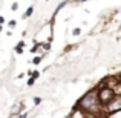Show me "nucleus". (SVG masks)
Here are the masks:
<instances>
[{"mask_svg":"<svg viewBox=\"0 0 121 118\" xmlns=\"http://www.w3.org/2000/svg\"><path fill=\"white\" fill-rule=\"evenodd\" d=\"M74 107L77 110H80L81 114H92V115L97 114L98 109L101 107L100 103H98V97H97V87H94L89 92H86Z\"/></svg>","mask_w":121,"mask_h":118,"instance_id":"nucleus-1","label":"nucleus"},{"mask_svg":"<svg viewBox=\"0 0 121 118\" xmlns=\"http://www.w3.org/2000/svg\"><path fill=\"white\" fill-rule=\"evenodd\" d=\"M23 48H25V41H23V40H20V41H18L17 44H15L14 51H15V52L18 54V55H20V54H23Z\"/></svg>","mask_w":121,"mask_h":118,"instance_id":"nucleus-2","label":"nucleus"},{"mask_svg":"<svg viewBox=\"0 0 121 118\" xmlns=\"http://www.w3.org/2000/svg\"><path fill=\"white\" fill-rule=\"evenodd\" d=\"M32 12H34V6H29V8L25 11V14H23V18H28V17H31L32 15Z\"/></svg>","mask_w":121,"mask_h":118,"instance_id":"nucleus-3","label":"nucleus"},{"mask_svg":"<svg viewBox=\"0 0 121 118\" xmlns=\"http://www.w3.org/2000/svg\"><path fill=\"white\" fill-rule=\"evenodd\" d=\"M41 58H43V57H41V55H37V57H34V58H32V61H31V63H32V65H40V61H41Z\"/></svg>","mask_w":121,"mask_h":118,"instance_id":"nucleus-4","label":"nucleus"},{"mask_svg":"<svg viewBox=\"0 0 121 118\" xmlns=\"http://www.w3.org/2000/svg\"><path fill=\"white\" fill-rule=\"evenodd\" d=\"M39 48H40V43H35L32 48H31V52H32V54H37V52H39Z\"/></svg>","mask_w":121,"mask_h":118,"instance_id":"nucleus-5","label":"nucleus"},{"mask_svg":"<svg viewBox=\"0 0 121 118\" xmlns=\"http://www.w3.org/2000/svg\"><path fill=\"white\" fill-rule=\"evenodd\" d=\"M31 77H32L34 80H37V78L40 77V72H39V71H34V72H31Z\"/></svg>","mask_w":121,"mask_h":118,"instance_id":"nucleus-6","label":"nucleus"},{"mask_svg":"<svg viewBox=\"0 0 121 118\" xmlns=\"http://www.w3.org/2000/svg\"><path fill=\"white\" fill-rule=\"evenodd\" d=\"M40 103H41V98L40 97H34V104H35V106H39Z\"/></svg>","mask_w":121,"mask_h":118,"instance_id":"nucleus-7","label":"nucleus"},{"mask_svg":"<svg viewBox=\"0 0 121 118\" xmlns=\"http://www.w3.org/2000/svg\"><path fill=\"white\" fill-rule=\"evenodd\" d=\"M72 34H74V35H80V34H81V29H80V28H75V29L72 31Z\"/></svg>","mask_w":121,"mask_h":118,"instance_id":"nucleus-8","label":"nucleus"},{"mask_svg":"<svg viewBox=\"0 0 121 118\" xmlns=\"http://www.w3.org/2000/svg\"><path fill=\"white\" fill-rule=\"evenodd\" d=\"M34 83H35V80H34L32 77H31L29 80H28V86H34Z\"/></svg>","mask_w":121,"mask_h":118,"instance_id":"nucleus-9","label":"nucleus"},{"mask_svg":"<svg viewBox=\"0 0 121 118\" xmlns=\"http://www.w3.org/2000/svg\"><path fill=\"white\" fill-rule=\"evenodd\" d=\"M15 25H17V22H15V20H9V26H11V28H14Z\"/></svg>","mask_w":121,"mask_h":118,"instance_id":"nucleus-10","label":"nucleus"},{"mask_svg":"<svg viewBox=\"0 0 121 118\" xmlns=\"http://www.w3.org/2000/svg\"><path fill=\"white\" fill-rule=\"evenodd\" d=\"M18 9V3H12V11H17Z\"/></svg>","mask_w":121,"mask_h":118,"instance_id":"nucleus-11","label":"nucleus"},{"mask_svg":"<svg viewBox=\"0 0 121 118\" xmlns=\"http://www.w3.org/2000/svg\"><path fill=\"white\" fill-rule=\"evenodd\" d=\"M18 118H28V114H26V112H25V114H23V115H18Z\"/></svg>","mask_w":121,"mask_h":118,"instance_id":"nucleus-12","label":"nucleus"},{"mask_svg":"<svg viewBox=\"0 0 121 118\" xmlns=\"http://www.w3.org/2000/svg\"><path fill=\"white\" fill-rule=\"evenodd\" d=\"M2 23H5V18H3L2 15H0V25H2Z\"/></svg>","mask_w":121,"mask_h":118,"instance_id":"nucleus-13","label":"nucleus"},{"mask_svg":"<svg viewBox=\"0 0 121 118\" xmlns=\"http://www.w3.org/2000/svg\"><path fill=\"white\" fill-rule=\"evenodd\" d=\"M2 31H3V26H2V25H0V32H2Z\"/></svg>","mask_w":121,"mask_h":118,"instance_id":"nucleus-14","label":"nucleus"},{"mask_svg":"<svg viewBox=\"0 0 121 118\" xmlns=\"http://www.w3.org/2000/svg\"><path fill=\"white\" fill-rule=\"evenodd\" d=\"M75 2H86V0H75Z\"/></svg>","mask_w":121,"mask_h":118,"instance_id":"nucleus-15","label":"nucleus"}]
</instances>
